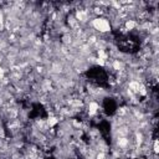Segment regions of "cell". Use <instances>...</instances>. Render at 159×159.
Here are the masks:
<instances>
[{
	"label": "cell",
	"mask_w": 159,
	"mask_h": 159,
	"mask_svg": "<svg viewBox=\"0 0 159 159\" xmlns=\"http://www.w3.org/2000/svg\"><path fill=\"white\" fill-rule=\"evenodd\" d=\"M89 26L99 35H107L112 32V27L109 24V20L104 16H99V17H94L93 20H91Z\"/></svg>",
	"instance_id": "obj_1"
},
{
	"label": "cell",
	"mask_w": 159,
	"mask_h": 159,
	"mask_svg": "<svg viewBox=\"0 0 159 159\" xmlns=\"http://www.w3.org/2000/svg\"><path fill=\"white\" fill-rule=\"evenodd\" d=\"M6 75H7V73H6V70L0 65V82L6 77Z\"/></svg>",
	"instance_id": "obj_2"
}]
</instances>
